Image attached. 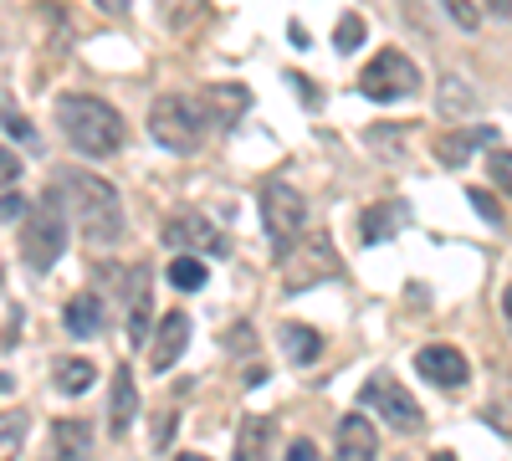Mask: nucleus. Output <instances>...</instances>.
I'll return each instance as SVG.
<instances>
[{
  "label": "nucleus",
  "mask_w": 512,
  "mask_h": 461,
  "mask_svg": "<svg viewBox=\"0 0 512 461\" xmlns=\"http://www.w3.org/2000/svg\"><path fill=\"white\" fill-rule=\"evenodd\" d=\"M62 211L77 221V231L88 236V246H118L123 241V200L108 180H98L93 170H62L57 180Z\"/></svg>",
  "instance_id": "1"
},
{
  "label": "nucleus",
  "mask_w": 512,
  "mask_h": 461,
  "mask_svg": "<svg viewBox=\"0 0 512 461\" xmlns=\"http://www.w3.org/2000/svg\"><path fill=\"white\" fill-rule=\"evenodd\" d=\"M57 123H62V139L88 154V159H108L123 149L128 129H123V113L93 93H62L57 98Z\"/></svg>",
  "instance_id": "2"
},
{
  "label": "nucleus",
  "mask_w": 512,
  "mask_h": 461,
  "mask_svg": "<svg viewBox=\"0 0 512 461\" xmlns=\"http://www.w3.org/2000/svg\"><path fill=\"white\" fill-rule=\"evenodd\" d=\"M62 195L57 185L41 195V205H31V211L21 216V262L41 277V272H52L62 262V246H67V221H62Z\"/></svg>",
  "instance_id": "3"
},
{
  "label": "nucleus",
  "mask_w": 512,
  "mask_h": 461,
  "mask_svg": "<svg viewBox=\"0 0 512 461\" xmlns=\"http://www.w3.org/2000/svg\"><path fill=\"white\" fill-rule=\"evenodd\" d=\"M149 134L169 149V154H195L200 134H205V108L185 93H164L149 108Z\"/></svg>",
  "instance_id": "4"
},
{
  "label": "nucleus",
  "mask_w": 512,
  "mask_h": 461,
  "mask_svg": "<svg viewBox=\"0 0 512 461\" xmlns=\"http://www.w3.org/2000/svg\"><path fill=\"white\" fill-rule=\"evenodd\" d=\"M262 231H267L277 257L287 246L303 241L308 236V200H303V190H292L287 180H267L262 185Z\"/></svg>",
  "instance_id": "5"
},
{
  "label": "nucleus",
  "mask_w": 512,
  "mask_h": 461,
  "mask_svg": "<svg viewBox=\"0 0 512 461\" xmlns=\"http://www.w3.org/2000/svg\"><path fill=\"white\" fill-rule=\"evenodd\" d=\"M420 88V67L400 52V47H384L379 57H369V67L359 72V93L369 103H395V98H410Z\"/></svg>",
  "instance_id": "6"
},
{
  "label": "nucleus",
  "mask_w": 512,
  "mask_h": 461,
  "mask_svg": "<svg viewBox=\"0 0 512 461\" xmlns=\"http://www.w3.org/2000/svg\"><path fill=\"white\" fill-rule=\"evenodd\" d=\"M328 277H338V251H333V241H328L323 231H313L303 246H287V251H282V287H287V292L318 287V282H328Z\"/></svg>",
  "instance_id": "7"
},
{
  "label": "nucleus",
  "mask_w": 512,
  "mask_h": 461,
  "mask_svg": "<svg viewBox=\"0 0 512 461\" xmlns=\"http://www.w3.org/2000/svg\"><path fill=\"white\" fill-rule=\"evenodd\" d=\"M364 405L379 410L395 431H420V405H415V395L395 380V374H374V380L364 385Z\"/></svg>",
  "instance_id": "8"
},
{
  "label": "nucleus",
  "mask_w": 512,
  "mask_h": 461,
  "mask_svg": "<svg viewBox=\"0 0 512 461\" xmlns=\"http://www.w3.org/2000/svg\"><path fill=\"white\" fill-rule=\"evenodd\" d=\"M164 241L175 246V251H200V257H226L231 251V241L216 231V221H205L200 211H180V216H169L164 221Z\"/></svg>",
  "instance_id": "9"
},
{
  "label": "nucleus",
  "mask_w": 512,
  "mask_h": 461,
  "mask_svg": "<svg viewBox=\"0 0 512 461\" xmlns=\"http://www.w3.org/2000/svg\"><path fill=\"white\" fill-rule=\"evenodd\" d=\"M415 369H420L431 385H441V390H461L466 374H472V364H466V354H461L456 344H431V349H420V354H415Z\"/></svg>",
  "instance_id": "10"
},
{
  "label": "nucleus",
  "mask_w": 512,
  "mask_h": 461,
  "mask_svg": "<svg viewBox=\"0 0 512 461\" xmlns=\"http://www.w3.org/2000/svg\"><path fill=\"white\" fill-rule=\"evenodd\" d=\"M185 344H190V318L175 308V313H164V323H159V339H154L149 364H154L159 374H164V369H175L180 354H185Z\"/></svg>",
  "instance_id": "11"
},
{
  "label": "nucleus",
  "mask_w": 512,
  "mask_h": 461,
  "mask_svg": "<svg viewBox=\"0 0 512 461\" xmlns=\"http://www.w3.org/2000/svg\"><path fill=\"white\" fill-rule=\"evenodd\" d=\"M338 461H379V431L364 415H344L338 421Z\"/></svg>",
  "instance_id": "12"
},
{
  "label": "nucleus",
  "mask_w": 512,
  "mask_h": 461,
  "mask_svg": "<svg viewBox=\"0 0 512 461\" xmlns=\"http://www.w3.org/2000/svg\"><path fill=\"white\" fill-rule=\"evenodd\" d=\"M492 139H497V129H487V123H482V129H451V134L436 139V159L446 164V170H456V164H466L477 149H487Z\"/></svg>",
  "instance_id": "13"
},
{
  "label": "nucleus",
  "mask_w": 512,
  "mask_h": 461,
  "mask_svg": "<svg viewBox=\"0 0 512 461\" xmlns=\"http://www.w3.org/2000/svg\"><path fill=\"white\" fill-rule=\"evenodd\" d=\"M134 415H139V390H134V374L113 369V405H108V431L128 436L134 431Z\"/></svg>",
  "instance_id": "14"
},
{
  "label": "nucleus",
  "mask_w": 512,
  "mask_h": 461,
  "mask_svg": "<svg viewBox=\"0 0 512 461\" xmlns=\"http://www.w3.org/2000/svg\"><path fill=\"white\" fill-rule=\"evenodd\" d=\"M103 298H93V292H77V298L67 303V313H62V323H67V333L72 339H93V333H103Z\"/></svg>",
  "instance_id": "15"
},
{
  "label": "nucleus",
  "mask_w": 512,
  "mask_h": 461,
  "mask_svg": "<svg viewBox=\"0 0 512 461\" xmlns=\"http://www.w3.org/2000/svg\"><path fill=\"white\" fill-rule=\"evenodd\" d=\"M272 451V421L267 415H246L241 431H236V456L231 461H267Z\"/></svg>",
  "instance_id": "16"
},
{
  "label": "nucleus",
  "mask_w": 512,
  "mask_h": 461,
  "mask_svg": "<svg viewBox=\"0 0 512 461\" xmlns=\"http://www.w3.org/2000/svg\"><path fill=\"white\" fill-rule=\"evenodd\" d=\"M123 282H128V339L144 344V323H149V267H134Z\"/></svg>",
  "instance_id": "17"
},
{
  "label": "nucleus",
  "mask_w": 512,
  "mask_h": 461,
  "mask_svg": "<svg viewBox=\"0 0 512 461\" xmlns=\"http://www.w3.org/2000/svg\"><path fill=\"white\" fill-rule=\"evenodd\" d=\"M52 446H57V461H88V451H93V426H88V421H57Z\"/></svg>",
  "instance_id": "18"
},
{
  "label": "nucleus",
  "mask_w": 512,
  "mask_h": 461,
  "mask_svg": "<svg viewBox=\"0 0 512 461\" xmlns=\"http://www.w3.org/2000/svg\"><path fill=\"white\" fill-rule=\"evenodd\" d=\"M282 349L292 364H313L323 354V339H318V328H303V323H282Z\"/></svg>",
  "instance_id": "19"
},
{
  "label": "nucleus",
  "mask_w": 512,
  "mask_h": 461,
  "mask_svg": "<svg viewBox=\"0 0 512 461\" xmlns=\"http://www.w3.org/2000/svg\"><path fill=\"white\" fill-rule=\"evenodd\" d=\"M472 108H477L472 82H461V77H441V98H436V113H441V118H461V113H472Z\"/></svg>",
  "instance_id": "20"
},
{
  "label": "nucleus",
  "mask_w": 512,
  "mask_h": 461,
  "mask_svg": "<svg viewBox=\"0 0 512 461\" xmlns=\"http://www.w3.org/2000/svg\"><path fill=\"white\" fill-rule=\"evenodd\" d=\"M93 380H98V369H93L88 359H62V364H57V390H62V395H88Z\"/></svg>",
  "instance_id": "21"
},
{
  "label": "nucleus",
  "mask_w": 512,
  "mask_h": 461,
  "mask_svg": "<svg viewBox=\"0 0 512 461\" xmlns=\"http://www.w3.org/2000/svg\"><path fill=\"white\" fill-rule=\"evenodd\" d=\"M210 98H216L210 108H216V118H221V123H236V118L251 108V93L241 88V82H231V88H210Z\"/></svg>",
  "instance_id": "22"
},
{
  "label": "nucleus",
  "mask_w": 512,
  "mask_h": 461,
  "mask_svg": "<svg viewBox=\"0 0 512 461\" xmlns=\"http://www.w3.org/2000/svg\"><path fill=\"white\" fill-rule=\"evenodd\" d=\"M205 277H210V272H205V262H195L190 251H180V257L169 262V282H175L180 292H195V287H205Z\"/></svg>",
  "instance_id": "23"
},
{
  "label": "nucleus",
  "mask_w": 512,
  "mask_h": 461,
  "mask_svg": "<svg viewBox=\"0 0 512 461\" xmlns=\"http://www.w3.org/2000/svg\"><path fill=\"white\" fill-rule=\"evenodd\" d=\"M26 446V415H0V461H21Z\"/></svg>",
  "instance_id": "24"
},
{
  "label": "nucleus",
  "mask_w": 512,
  "mask_h": 461,
  "mask_svg": "<svg viewBox=\"0 0 512 461\" xmlns=\"http://www.w3.org/2000/svg\"><path fill=\"white\" fill-rule=\"evenodd\" d=\"M364 31H369V26H364V16H359V11H349L344 21H338V31H333V47L344 52V57H349V52H359V47H364Z\"/></svg>",
  "instance_id": "25"
},
{
  "label": "nucleus",
  "mask_w": 512,
  "mask_h": 461,
  "mask_svg": "<svg viewBox=\"0 0 512 461\" xmlns=\"http://www.w3.org/2000/svg\"><path fill=\"white\" fill-rule=\"evenodd\" d=\"M384 236H395V211H390V205H369V211H364V241L374 246Z\"/></svg>",
  "instance_id": "26"
},
{
  "label": "nucleus",
  "mask_w": 512,
  "mask_h": 461,
  "mask_svg": "<svg viewBox=\"0 0 512 461\" xmlns=\"http://www.w3.org/2000/svg\"><path fill=\"white\" fill-rule=\"evenodd\" d=\"M482 415H487V426H492V431L512 436V385H507V390H502V395H497V400L482 410Z\"/></svg>",
  "instance_id": "27"
},
{
  "label": "nucleus",
  "mask_w": 512,
  "mask_h": 461,
  "mask_svg": "<svg viewBox=\"0 0 512 461\" xmlns=\"http://www.w3.org/2000/svg\"><path fill=\"white\" fill-rule=\"evenodd\" d=\"M487 180H492L502 195H512V149H497V154L487 159Z\"/></svg>",
  "instance_id": "28"
},
{
  "label": "nucleus",
  "mask_w": 512,
  "mask_h": 461,
  "mask_svg": "<svg viewBox=\"0 0 512 461\" xmlns=\"http://www.w3.org/2000/svg\"><path fill=\"white\" fill-rule=\"evenodd\" d=\"M466 200H472V211H482V221L502 226V200L492 190H466Z\"/></svg>",
  "instance_id": "29"
},
{
  "label": "nucleus",
  "mask_w": 512,
  "mask_h": 461,
  "mask_svg": "<svg viewBox=\"0 0 512 461\" xmlns=\"http://www.w3.org/2000/svg\"><path fill=\"white\" fill-rule=\"evenodd\" d=\"M441 6L451 11V21H456V26H466V31H477V21H482V11H477V0H441Z\"/></svg>",
  "instance_id": "30"
},
{
  "label": "nucleus",
  "mask_w": 512,
  "mask_h": 461,
  "mask_svg": "<svg viewBox=\"0 0 512 461\" xmlns=\"http://www.w3.org/2000/svg\"><path fill=\"white\" fill-rule=\"evenodd\" d=\"M0 123H6V129L16 134V139H26V144H36V129H31V118H21L11 103H0Z\"/></svg>",
  "instance_id": "31"
},
{
  "label": "nucleus",
  "mask_w": 512,
  "mask_h": 461,
  "mask_svg": "<svg viewBox=\"0 0 512 461\" xmlns=\"http://www.w3.org/2000/svg\"><path fill=\"white\" fill-rule=\"evenodd\" d=\"M16 180H21V159L11 149H0V190H11Z\"/></svg>",
  "instance_id": "32"
},
{
  "label": "nucleus",
  "mask_w": 512,
  "mask_h": 461,
  "mask_svg": "<svg viewBox=\"0 0 512 461\" xmlns=\"http://www.w3.org/2000/svg\"><path fill=\"white\" fill-rule=\"evenodd\" d=\"M287 461H318V446L308 436H297V441H287Z\"/></svg>",
  "instance_id": "33"
},
{
  "label": "nucleus",
  "mask_w": 512,
  "mask_h": 461,
  "mask_svg": "<svg viewBox=\"0 0 512 461\" xmlns=\"http://www.w3.org/2000/svg\"><path fill=\"white\" fill-rule=\"evenodd\" d=\"M169 436H175V410H164V415H159V426H154V446H169Z\"/></svg>",
  "instance_id": "34"
},
{
  "label": "nucleus",
  "mask_w": 512,
  "mask_h": 461,
  "mask_svg": "<svg viewBox=\"0 0 512 461\" xmlns=\"http://www.w3.org/2000/svg\"><path fill=\"white\" fill-rule=\"evenodd\" d=\"M26 211H31V205H26V200H16V195L0 200V221H16V216H26Z\"/></svg>",
  "instance_id": "35"
},
{
  "label": "nucleus",
  "mask_w": 512,
  "mask_h": 461,
  "mask_svg": "<svg viewBox=\"0 0 512 461\" xmlns=\"http://www.w3.org/2000/svg\"><path fill=\"white\" fill-rule=\"evenodd\" d=\"M103 16H128V0H93Z\"/></svg>",
  "instance_id": "36"
},
{
  "label": "nucleus",
  "mask_w": 512,
  "mask_h": 461,
  "mask_svg": "<svg viewBox=\"0 0 512 461\" xmlns=\"http://www.w3.org/2000/svg\"><path fill=\"white\" fill-rule=\"evenodd\" d=\"M231 349H236V354L251 349V328H236V333H231Z\"/></svg>",
  "instance_id": "37"
},
{
  "label": "nucleus",
  "mask_w": 512,
  "mask_h": 461,
  "mask_svg": "<svg viewBox=\"0 0 512 461\" xmlns=\"http://www.w3.org/2000/svg\"><path fill=\"white\" fill-rule=\"evenodd\" d=\"M487 11L502 16V21H512V0H487Z\"/></svg>",
  "instance_id": "38"
},
{
  "label": "nucleus",
  "mask_w": 512,
  "mask_h": 461,
  "mask_svg": "<svg viewBox=\"0 0 512 461\" xmlns=\"http://www.w3.org/2000/svg\"><path fill=\"white\" fill-rule=\"evenodd\" d=\"M502 318H507V328H512V287H502Z\"/></svg>",
  "instance_id": "39"
},
{
  "label": "nucleus",
  "mask_w": 512,
  "mask_h": 461,
  "mask_svg": "<svg viewBox=\"0 0 512 461\" xmlns=\"http://www.w3.org/2000/svg\"><path fill=\"white\" fill-rule=\"evenodd\" d=\"M175 461H210V456H200V451H180Z\"/></svg>",
  "instance_id": "40"
},
{
  "label": "nucleus",
  "mask_w": 512,
  "mask_h": 461,
  "mask_svg": "<svg viewBox=\"0 0 512 461\" xmlns=\"http://www.w3.org/2000/svg\"><path fill=\"white\" fill-rule=\"evenodd\" d=\"M11 385H16V380H11V374H0V395H11Z\"/></svg>",
  "instance_id": "41"
},
{
  "label": "nucleus",
  "mask_w": 512,
  "mask_h": 461,
  "mask_svg": "<svg viewBox=\"0 0 512 461\" xmlns=\"http://www.w3.org/2000/svg\"><path fill=\"white\" fill-rule=\"evenodd\" d=\"M431 461H456V456H451V451H436V456H431Z\"/></svg>",
  "instance_id": "42"
}]
</instances>
